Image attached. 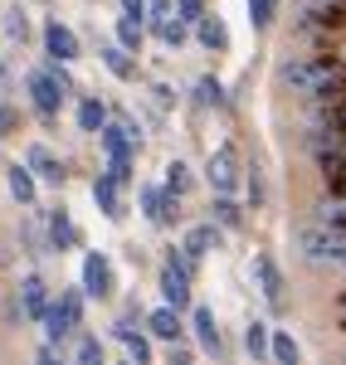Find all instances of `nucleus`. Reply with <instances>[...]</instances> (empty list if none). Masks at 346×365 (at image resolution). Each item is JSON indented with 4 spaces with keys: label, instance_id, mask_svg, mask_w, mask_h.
I'll use <instances>...</instances> for the list:
<instances>
[{
    "label": "nucleus",
    "instance_id": "f257e3e1",
    "mask_svg": "<svg viewBox=\"0 0 346 365\" xmlns=\"http://www.w3.org/2000/svg\"><path fill=\"white\" fill-rule=\"evenodd\" d=\"M278 83L292 88V93L307 98V103H332V98H342L346 68L337 58H288V63L278 68Z\"/></svg>",
    "mask_w": 346,
    "mask_h": 365
},
{
    "label": "nucleus",
    "instance_id": "f03ea898",
    "mask_svg": "<svg viewBox=\"0 0 346 365\" xmlns=\"http://www.w3.org/2000/svg\"><path fill=\"white\" fill-rule=\"evenodd\" d=\"M292 244L302 249V258L312 263H346V220L332 225V220H312V225L292 229Z\"/></svg>",
    "mask_w": 346,
    "mask_h": 365
},
{
    "label": "nucleus",
    "instance_id": "7ed1b4c3",
    "mask_svg": "<svg viewBox=\"0 0 346 365\" xmlns=\"http://www.w3.org/2000/svg\"><path fill=\"white\" fill-rule=\"evenodd\" d=\"M44 331H49V341H68L73 331H78V322H83V292H63L54 307H44Z\"/></svg>",
    "mask_w": 346,
    "mask_h": 365
},
{
    "label": "nucleus",
    "instance_id": "20e7f679",
    "mask_svg": "<svg viewBox=\"0 0 346 365\" xmlns=\"http://www.w3.org/2000/svg\"><path fill=\"white\" fill-rule=\"evenodd\" d=\"M63 93H68V83H63L58 73H44V68H39V73H29V98H34V113L44 117V122H49V117H58Z\"/></svg>",
    "mask_w": 346,
    "mask_h": 365
},
{
    "label": "nucleus",
    "instance_id": "39448f33",
    "mask_svg": "<svg viewBox=\"0 0 346 365\" xmlns=\"http://www.w3.org/2000/svg\"><path fill=\"white\" fill-rule=\"evenodd\" d=\"M205 180H210V190H215V195H230L234 185H239V156H234V146H220V151L210 156Z\"/></svg>",
    "mask_w": 346,
    "mask_h": 365
},
{
    "label": "nucleus",
    "instance_id": "423d86ee",
    "mask_svg": "<svg viewBox=\"0 0 346 365\" xmlns=\"http://www.w3.org/2000/svg\"><path fill=\"white\" fill-rule=\"evenodd\" d=\"M83 292L88 297H108L113 292V263L103 253H88L83 258Z\"/></svg>",
    "mask_w": 346,
    "mask_h": 365
},
{
    "label": "nucleus",
    "instance_id": "0eeeda50",
    "mask_svg": "<svg viewBox=\"0 0 346 365\" xmlns=\"http://www.w3.org/2000/svg\"><path fill=\"white\" fill-rule=\"evenodd\" d=\"M44 49H49L58 63H73V58H78V34L68 25H58V20H49V25H44Z\"/></svg>",
    "mask_w": 346,
    "mask_h": 365
},
{
    "label": "nucleus",
    "instance_id": "6e6552de",
    "mask_svg": "<svg viewBox=\"0 0 346 365\" xmlns=\"http://www.w3.org/2000/svg\"><path fill=\"white\" fill-rule=\"evenodd\" d=\"M161 292H166V307H190V273L185 268H175V263H166L161 268Z\"/></svg>",
    "mask_w": 346,
    "mask_h": 365
},
{
    "label": "nucleus",
    "instance_id": "1a4fd4ad",
    "mask_svg": "<svg viewBox=\"0 0 346 365\" xmlns=\"http://www.w3.org/2000/svg\"><path fill=\"white\" fill-rule=\"evenodd\" d=\"M254 273H259V287H263V297H268V307H283V273H278V263L268 253H259Z\"/></svg>",
    "mask_w": 346,
    "mask_h": 365
},
{
    "label": "nucleus",
    "instance_id": "9d476101",
    "mask_svg": "<svg viewBox=\"0 0 346 365\" xmlns=\"http://www.w3.org/2000/svg\"><path fill=\"white\" fill-rule=\"evenodd\" d=\"M195 34H200L205 49H215V54H220V49H230V29H225L220 15H200V20H195Z\"/></svg>",
    "mask_w": 346,
    "mask_h": 365
},
{
    "label": "nucleus",
    "instance_id": "9b49d317",
    "mask_svg": "<svg viewBox=\"0 0 346 365\" xmlns=\"http://www.w3.org/2000/svg\"><path fill=\"white\" fill-rule=\"evenodd\" d=\"M93 200H98V210H103L108 220H122V200H117L113 175H98V180H93Z\"/></svg>",
    "mask_w": 346,
    "mask_h": 365
},
{
    "label": "nucleus",
    "instance_id": "f8f14e48",
    "mask_svg": "<svg viewBox=\"0 0 346 365\" xmlns=\"http://www.w3.org/2000/svg\"><path fill=\"white\" fill-rule=\"evenodd\" d=\"M210 249H220V229H215V220H210V225H195L190 234H185V253H190V258H205Z\"/></svg>",
    "mask_w": 346,
    "mask_h": 365
},
{
    "label": "nucleus",
    "instance_id": "ddd939ff",
    "mask_svg": "<svg viewBox=\"0 0 346 365\" xmlns=\"http://www.w3.org/2000/svg\"><path fill=\"white\" fill-rule=\"evenodd\" d=\"M142 205H146V220H151V225H171V190L146 185V190H142Z\"/></svg>",
    "mask_w": 346,
    "mask_h": 365
},
{
    "label": "nucleus",
    "instance_id": "4468645a",
    "mask_svg": "<svg viewBox=\"0 0 346 365\" xmlns=\"http://www.w3.org/2000/svg\"><path fill=\"white\" fill-rule=\"evenodd\" d=\"M146 327H151V336H161V341H180V317H175V307H156L146 317Z\"/></svg>",
    "mask_w": 346,
    "mask_h": 365
},
{
    "label": "nucleus",
    "instance_id": "2eb2a0df",
    "mask_svg": "<svg viewBox=\"0 0 346 365\" xmlns=\"http://www.w3.org/2000/svg\"><path fill=\"white\" fill-rule=\"evenodd\" d=\"M103 63H108V73H113V78H137L132 49H122V44H108V49H103Z\"/></svg>",
    "mask_w": 346,
    "mask_h": 365
},
{
    "label": "nucleus",
    "instance_id": "dca6fc26",
    "mask_svg": "<svg viewBox=\"0 0 346 365\" xmlns=\"http://www.w3.org/2000/svg\"><path fill=\"white\" fill-rule=\"evenodd\" d=\"M29 170H39V175H44V180H63V166H58L54 161V151H49V146H29V161H25Z\"/></svg>",
    "mask_w": 346,
    "mask_h": 365
},
{
    "label": "nucleus",
    "instance_id": "f3484780",
    "mask_svg": "<svg viewBox=\"0 0 346 365\" xmlns=\"http://www.w3.org/2000/svg\"><path fill=\"white\" fill-rule=\"evenodd\" d=\"M190 327H195V336H200L205 351H220V327H215V312H210V307H195Z\"/></svg>",
    "mask_w": 346,
    "mask_h": 365
},
{
    "label": "nucleus",
    "instance_id": "a211bd4d",
    "mask_svg": "<svg viewBox=\"0 0 346 365\" xmlns=\"http://www.w3.org/2000/svg\"><path fill=\"white\" fill-rule=\"evenodd\" d=\"M20 307H25L29 317H44V307H49V302H44V278H25L20 282Z\"/></svg>",
    "mask_w": 346,
    "mask_h": 365
},
{
    "label": "nucleus",
    "instance_id": "6ab92c4d",
    "mask_svg": "<svg viewBox=\"0 0 346 365\" xmlns=\"http://www.w3.org/2000/svg\"><path fill=\"white\" fill-rule=\"evenodd\" d=\"M5 180H10V195L20 200V205H34V175H29V166H20V161H15Z\"/></svg>",
    "mask_w": 346,
    "mask_h": 365
},
{
    "label": "nucleus",
    "instance_id": "aec40b11",
    "mask_svg": "<svg viewBox=\"0 0 346 365\" xmlns=\"http://www.w3.org/2000/svg\"><path fill=\"white\" fill-rule=\"evenodd\" d=\"M113 336L127 341V356H132V361H151V346H146V336H137V331H132V322H117Z\"/></svg>",
    "mask_w": 346,
    "mask_h": 365
},
{
    "label": "nucleus",
    "instance_id": "412c9836",
    "mask_svg": "<svg viewBox=\"0 0 346 365\" xmlns=\"http://www.w3.org/2000/svg\"><path fill=\"white\" fill-rule=\"evenodd\" d=\"M117 44L132 49V54L142 49V20H137V15H122V20H117Z\"/></svg>",
    "mask_w": 346,
    "mask_h": 365
},
{
    "label": "nucleus",
    "instance_id": "4be33fe9",
    "mask_svg": "<svg viewBox=\"0 0 346 365\" xmlns=\"http://www.w3.org/2000/svg\"><path fill=\"white\" fill-rule=\"evenodd\" d=\"M103 122H108V108H103L98 98H83V108H78V127H83V132H103Z\"/></svg>",
    "mask_w": 346,
    "mask_h": 365
},
{
    "label": "nucleus",
    "instance_id": "5701e85b",
    "mask_svg": "<svg viewBox=\"0 0 346 365\" xmlns=\"http://www.w3.org/2000/svg\"><path fill=\"white\" fill-rule=\"evenodd\" d=\"M244 351H249L254 361H259L263 351H268V322H259V317L249 322V331H244Z\"/></svg>",
    "mask_w": 346,
    "mask_h": 365
},
{
    "label": "nucleus",
    "instance_id": "b1692460",
    "mask_svg": "<svg viewBox=\"0 0 346 365\" xmlns=\"http://www.w3.org/2000/svg\"><path fill=\"white\" fill-rule=\"evenodd\" d=\"M268 356H273V361H283V365H297V356H302V351H297V341H292L288 331H278V336L268 341Z\"/></svg>",
    "mask_w": 346,
    "mask_h": 365
},
{
    "label": "nucleus",
    "instance_id": "393cba45",
    "mask_svg": "<svg viewBox=\"0 0 346 365\" xmlns=\"http://www.w3.org/2000/svg\"><path fill=\"white\" fill-rule=\"evenodd\" d=\"M166 190H171L175 200L190 190V170H185V161H171V166H166Z\"/></svg>",
    "mask_w": 346,
    "mask_h": 365
},
{
    "label": "nucleus",
    "instance_id": "a878e982",
    "mask_svg": "<svg viewBox=\"0 0 346 365\" xmlns=\"http://www.w3.org/2000/svg\"><path fill=\"white\" fill-rule=\"evenodd\" d=\"M273 15H278V0H249V20H254V29H268Z\"/></svg>",
    "mask_w": 346,
    "mask_h": 365
},
{
    "label": "nucleus",
    "instance_id": "bb28decb",
    "mask_svg": "<svg viewBox=\"0 0 346 365\" xmlns=\"http://www.w3.org/2000/svg\"><path fill=\"white\" fill-rule=\"evenodd\" d=\"M215 220H220L225 229H239V225H244V215H239V205H234V200H225V195L215 200Z\"/></svg>",
    "mask_w": 346,
    "mask_h": 365
},
{
    "label": "nucleus",
    "instance_id": "cd10ccee",
    "mask_svg": "<svg viewBox=\"0 0 346 365\" xmlns=\"http://www.w3.org/2000/svg\"><path fill=\"white\" fill-rule=\"evenodd\" d=\"M49 229H54V249H63V244H73V239H78V229L68 225V215H63V210L49 220Z\"/></svg>",
    "mask_w": 346,
    "mask_h": 365
},
{
    "label": "nucleus",
    "instance_id": "c85d7f7f",
    "mask_svg": "<svg viewBox=\"0 0 346 365\" xmlns=\"http://www.w3.org/2000/svg\"><path fill=\"white\" fill-rule=\"evenodd\" d=\"M73 356H78V365H103V341H98V336H83Z\"/></svg>",
    "mask_w": 346,
    "mask_h": 365
},
{
    "label": "nucleus",
    "instance_id": "c756f323",
    "mask_svg": "<svg viewBox=\"0 0 346 365\" xmlns=\"http://www.w3.org/2000/svg\"><path fill=\"white\" fill-rule=\"evenodd\" d=\"M195 93H200L205 108H220V103H225V88L215 83V78H200V83H195Z\"/></svg>",
    "mask_w": 346,
    "mask_h": 365
},
{
    "label": "nucleus",
    "instance_id": "7c9ffc66",
    "mask_svg": "<svg viewBox=\"0 0 346 365\" xmlns=\"http://www.w3.org/2000/svg\"><path fill=\"white\" fill-rule=\"evenodd\" d=\"M161 39H166V44H171V49H180V39H185V20H180V15H166V20H161Z\"/></svg>",
    "mask_w": 346,
    "mask_h": 365
},
{
    "label": "nucleus",
    "instance_id": "2f4dec72",
    "mask_svg": "<svg viewBox=\"0 0 346 365\" xmlns=\"http://www.w3.org/2000/svg\"><path fill=\"white\" fill-rule=\"evenodd\" d=\"M175 15H180L185 25H195V20L205 15V0H175Z\"/></svg>",
    "mask_w": 346,
    "mask_h": 365
},
{
    "label": "nucleus",
    "instance_id": "473e14b6",
    "mask_svg": "<svg viewBox=\"0 0 346 365\" xmlns=\"http://www.w3.org/2000/svg\"><path fill=\"white\" fill-rule=\"evenodd\" d=\"M5 29H10V34H20V39H25V15H20V10H5Z\"/></svg>",
    "mask_w": 346,
    "mask_h": 365
},
{
    "label": "nucleus",
    "instance_id": "72a5a7b5",
    "mask_svg": "<svg viewBox=\"0 0 346 365\" xmlns=\"http://www.w3.org/2000/svg\"><path fill=\"white\" fill-rule=\"evenodd\" d=\"M146 5H151V10H156V15H151V20H156V25H161V20H166V10H171V0H146Z\"/></svg>",
    "mask_w": 346,
    "mask_h": 365
},
{
    "label": "nucleus",
    "instance_id": "f704fd0d",
    "mask_svg": "<svg viewBox=\"0 0 346 365\" xmlns=\"http://www.w3.org/2000/svg\"><path fill=\"white\" fill-rule=\"evenodd\" d=\"M122 10H127V15H137V20H142V10H146V0H122Z\"/></svg>",
    "mask_w": 346,
    "mask_h": 365
}]
</instances>
